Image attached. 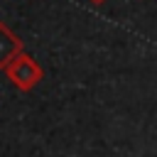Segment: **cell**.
I'll use <instances>...</instances> for the list:
<instances>
[{
  "instance_id": "obj_1",
  "label": "cell",
  "mask_w": 157,
  "mask_h": 157,
  "mask_svg": "<svg viewBox=\"0 0 157 157\" xmlns=\"http://www.w3.org/2000/svg\"><path fill=\"white\" fill-rule=\"evenodd\" d=\"M5 76L12 81V86H15V88H20V91H25V93H27V91H32L34 86H39V81L44 78V71H42L39 61H37L32 54L20 52V54L7 64Z\"/></svg>"
},
{
  "instance_id": "obj_2",
  "label": "cell",
  "mask_w": 157,
  "mask_h": 157,
  "mask_svg": "<svg viewBox=\"0 0 157 157\" xmlns=\"http://www.w3.org/2000/svg\"><path fill=\"white\" fill-rule=\"evenodd\" d=\"M20 52H25L22 39H20L5 22H0V71H5L7 64H10Z\"/></svg>"
},
{
  "instance_id": "obj_3",
  "label": "cell",
  "mask_w": 157,
  "mask_h": 157,
  "mask_svg": "<svg viewBox=\"0 0 157 157\" xmlns=\"http://www.w3.org/2000/svg\"><path fill=\"white\" fill-rule=\"evenodd\" d=\"M88 2H93V5H103L105 0H88Z\"/></svg>"
}]
</instances>
